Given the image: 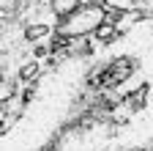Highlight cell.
Wrapping results in <instances>:
<instances>
[{"mask_svg": "<svg viewBox=\"0 0 153 151\" xmlns=\"http://www.w3.org/2000/svg\"><path fill=\"white\" fill-rule=\"evenodd\" d=\"M104 22V14L99 6H76L71 14L63 17V28L60 33L74 39V36H85V33H93L96 28H101Z\"/></svg>", "mask_w": 153, "mask_h": 151, "instance_id": "1", "label": "cell"}, {"mask_svg": "<svg viewBox=\"0 0 153 151\" xmlns=\"http://www.w3.org/2000/svg\"><path fill=\"white\" fill-rule=\"evenodd\" d=\"M76 6H79V0H52V11H55L57 17H66V14H71Z\"/></svg>", "mask_w": 153, "mask_h": 151, "instance_id": "2", "label": "cell"}, {"mask_svg": "<svg viewBox=\"0 0 153 151\" xmlns=\"http://www.w3.org/2000/svg\"><path fill=\"white\" fill-rule=\"evenodd\" d=\"M11 93H14V85H11V80H6L3 74H0V102L11 99Z\"/></svg>", "mask_w": 153, "mask_h": 151, "instance_id": "3", "label": "cell"}, {"mask_svg": "<svg viewBox=\"0 0 153 151\" xmlns=\"http://www.w3.org/2000/svg\"><path fill=\"white\" fill-rule=\"evenodd\" d=\"M3 121H6V113H0V129H3Z\"/></svg>", "mask_w": 153, "mask_h": 151, "instance_id": "4", "label": "cell"}]
</instances>
